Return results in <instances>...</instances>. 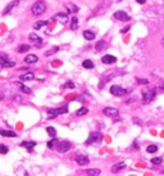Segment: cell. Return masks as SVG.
<instances>
[{
	"instance_id": "cell-1",
	"label": "cell",
	"mask_w": 164,
	"mask_h": 176,
	"mask_svg": "<svg viewBox=\"0 0 164 176\" xmlns=\"http://www.w3.org/2000/svg\"><path fill=\"white\" fill-rule=\"evenodd\" d=\"M45 11H46V3L44 0H37L31 8V12H32L33 16H41V14L45 13Z\"/></svg>"
},
{
	"instance_id": "cell-2",
	"label": "cell",
	"mask_w": 164,
	"mask_h": 176,
	"mask_svg": "<svg viewBox=\"0 0 164 176\" xmlns=\"http://www.w3.org/2000/svg\"><path fill=\"white\" fill-rule=\"evenodd\" d=\"M64 113H68V107L67 106H63V107H60V108L49 109L48 111V118L53 120V118H55L56 116H59V114H64Z\"/></svg>"
},
{
	"instance_id": "cell-3",
	"label": "cell",
	"mask_w": 164,
	"mask_h": 176,
	"mask_svg": "<svg viewBox=\"0 0 164 176\" xmlns=\"http://www.w3.org/2000/svg\"><path fill=\"white\" fill-rule=\"evenodd\" d=\"M102 140V134H100V132H91L89 136V139L86 140V143L85 144L86 145H91V144H97V143H100Z\"/></svg>"
},
{
	"instance_id": "cell-4",
	"label": "cell",
	"mask_w": 164,
	"mask_h": 176,
	"mask_svg": "<svg viewBox=\"0 0 164 176\" xmlns=\"http://www.w3.org/2000/svg\"><path fill=\"white\" fill-rule=\"evenodd\" d=\"M72 148V144L69 141H65V140H63V141H59L56 143V150L60 153H65L68 152L69 149Z\"/></svg>"
},
{
	"instance_id": "cell-5",
	"label": "cell",
	"mask_w": 164,
	"mask_h": 176,
	"mask_svg": "<svg viewBox=\"0 0 164 176\" xmlns=\"http://www.w3.org/2000/svg\"><path fill=\"white\" fill-rule=\"evenodd\" d=\"M156 89H154V90H145L142 91V100L145 102V103H150L151 100H153L154 98H155L156 95Z\"/></svg>"
},
{
	"instance_id": "cell-6",
	"label": "cell",
	"mask_w": 164,
	"mask_h": 176,
	"mask_svg": "<svg viewBox=\"0 0 164 176\" xmlns=\"http://www.w3.org/2000/svg\"><path fill=\"white\" fill-rule=\"evenodd\" d=\"M110 93H112V95H114V96H122V95H124L126 93H127V90L126 89H123L122 86H118V85H113V86H110Z\"/></svg>"
},
{
	"instance_id": "cell-7",
	"label": "cell",
	"mask_w": 164,
	"mask_h": 176,
	"mask_svg": "<svg viewBox=\"0 0 164 176\" xmlns=\"http://www.w3.org/2000/svg\"><path fill=\"white\" fill-rule=\"evenodd\" d=\"M0 66H1V67H5V68L14 67L15 62H13V60H9L5 54H0Z\"/></svg>"
},
{
	"instance_id": "cell-8",
	"label": "cell",
	"mask_w": 164,
	"mask_h": 176,
	"mask_svg": "<svg viewBox=\"0 0 164 176\" xmlns=\"http://www.w3.org/2000/svg\"><path fill=\"white\" fill-rule=\"evenodd\" d=\"M114 18L118 19V21H120V22H127V21H130V16H128V14L126 13L124 11H118V12H115V13H114Z\"/></svg>"
},
{
	"instance_id": "cell-9",
	"label": "cell",
	"mask_w": 164,
	"mask_h": 176,
	"mask_svg": "<svg viewBox=\"0 0 164 176\" xmlns=\"http://www.w3.org/2000/svg\"><path fill=\"white\" fill-rule=\"evenodd\" d=\"M54 21H59L62 25H65L68 22V13H56L55 16H53Z\"/></svg>"
},
{
	"instance_id": "cell-10",
	"label": "cell",
	"mask_w": 164,
	"mask_h": 176,
	"mask_svg": "<svg viewBox=\"0 0 164 176\" xmlns=\"http://www.w3.org/2000/svg\"><path fill=\"white\" fill-rule=\"evenodd\" d=\"M76 162L78 163L79 166H86V165H89L90 159L86 154H77L76 155Z\"/></svg>"
},
{
	"instance_id": "cell-11",
	"label": "cell",
	"mask_w": 164,
	"mask_h": 176,
	"mask_svg": "<svg viewBox=\"0 0 164 176\" xmlns=\"http://www.w3.org/2000/svg\"><path fill=\"white\" fill-rule=\"evenodd\" d=\"M102 113H104L105 116H108V117H114V116H117L119 112H118L117 108H113V107H106V108L102 109Z\"/></svg>"
},
{
	"instance_id": "cell-12",
	"label": "cell",
	"mask_w": 164,
	"mask_h": 176,
	"mask_svg": "<svg viewBox=\"0 0 164 176\" xmlns=\"http://www.w3.org/2000/svg\"><path fill=\"white\" fill-rule=\"evenodd\" d=\"M101 62L104 63V64H113V63L117 62V58H115L114 55L106 54V55H104V57L101 58Z\"/></svg>"
},
{
	"instance_id": "cell-13",
	"label": "cell",
	"mask_w": 164,
	"mask_h": 176,
	"mask_svg": "<svg viewBox=\"0 0 164 176\" xmlns=\"http://www.w3.org/2000/svg\"><path fill=\"white\" fill-rule=\"evenodd\" d=\"M28 37H30L31 41H33L36 45H37V46H41V45H42V39H41L37 34H35V32H31Z\"/></svg>"
},
{
	"instance_id": "cell-14",
	"label": "cell",
	"mask_w": 164,
	"mask_h": 176,
	"mask_svg": "<svg viewBox=\"0 0 164 176\" xmlns=\"http://www.w3.org/2000/svg\"><path fill=\"white\" fill-rule=\"evenodd\" d=\"M18 4H19V0H13V1H10V3L8 4L7 7H5L4 11H3V14H4V16H5V14H9L10 11H12L14 7H17Z\"/></svg>"
},
{
	"instance_id": "cell-15",
	"label": "cell",
	"mask_w": 164,
	"mask_h": 176,
	"mask_svg": "<svg viewBox=\"0 0 164 176\" xmlns=\"http://www.w3.org/2000/svg\"><path fill=\"white\" fill-rule=\"evenodd\" d=\"M106 48H108V43L105 41V40H99V41L96 43V45H95L96 52H102V50H105Z\"/></svg>"
},
{
	"instance_id": "cell-16",
	"label": "cell",
	"mask_w": 164,
	"mask_h": 176,
	"mask_svg": "<svg viewBox=\"0 0 164 176\" xmlns=\"http://www.w3.org/2000/svg\"><path fill=\"white\" fill-rule=\"evenodd\" d=\"M37 60H38V58H37V55H35V54H28V55H26V58H24V62L27 63V64L36 63Z\"/></svg>"
},
{
	"instance_id": "cell-17",
	"label": "cell",
	"mask_w": 164,
	"mask_h": 176,
	"mask_svg": "<svg viewBox=\"0 0 164 176\" xmlns=\"http://www.w3.org/2000/svg\"><path fill=\"white\" fill-rule=\"evenodd\" d=\"M0 135L5 137H17L18 134H15L14 131H9V130H0Z\"/></svg>"
},
{
	"instance_id": "cell-18",
	"label": "cell",
	"mask_w": 164,
	"mask_h": 176,
	"mask_svg": "<svg viewBox=\"0 0 164 176\" xmlns=\"http://www.w3.org/2000/svg\"><path fill=\"white\" fill-rule=\"evenodd\" d=\"M35 145H36L35 141H22V143H20V147L26 148V149L30 150V152L33 149V148H35Z\"/></svg>"
},
{
	"instance_id": "cell-19",
	"label": "cell",
	"mask_w": 164,
	"mask_h": 176,
	"mask_svg": "<svg viewBox=\"0 0 164 176\" xmlns=\"http://www.w3.org/2000/svg\"><path fill=\"white\" fill-rule=\"evenodd\" d=\"M17 85H18V88L20 89V91H22V93L28 94V95H30V94H32V90H31V89L28 88V86H26L24 84H22V82H17Z\"/></svg>"
},
{
	"instance_id": "cell-20",
	"label": "cell",
	"mask_w": 164,
	"mask_h": 176,
	"mask_svg": "<svg viewBox=\"0 0 164 176\" xmlns=\"http://www.w3.org/2000/svg\"><path fill=\"white\" fill-rule=\"evenodd\" d=\"M123 168H126V163L124 162H119V163H117V165H114L112 167V172H118V171H120V170H123Z\"/></svg>"
},
{
	"instance_id": "cell-21",
	"label": "cell",
	"mask_w": 164,
	"mask_h": 176,
	"mask_svg": "<svg viewBox=\"0 0 164 176\" xmlns=\"http://www.w3.org/2000/svg\"><path fill=\"white\" fill-rule=\"evenodd\" d=\"M85 173H86V175H90V176H97L101 173V171H100L99 168H90V170L85 171Z\"/></svg>"
},
{
	"instance_id": "cell-22",
	"label": "cell",
	"mask_w": 164,
	"mask_h": 176,
	"mask_svg": "<svg viewBox=\"0 0 164 176\" xmlns=\"http://www.w3.org/2000/svg\"><path fill=\"white\" fill-rule=\"evenodd\" d=\"M95 32H92V31H89V30H86V31H83V37L86 40H94L95 39Z\"/></svg>"
},
{
	"instance_id": "cell-23",
	"label": "cell",
	"mask_w": 164,
	"mask_h": 176,
	"mask_svg": "<svg viewBox=\"0 0 164 176\" xmlns=\"http://www.w3.org/2000/svg\"><path fill=\"white\" fill-rule=\"evenodd\" d=\"M35 77V73L33 72H26V73H22L20 75V80H32V78Z\"/></svg>"
},
{
	"instance_id": "cell-24",
	"label": "cell",
	"mask_w": 164,
	"mask_h": 176,
	"mask_svg": "<svg viewBox=\"0 0 164 176\" xmlns=\"http://www.w3.org/2000/svg\"><path fill=\"white\" fill-rule=\"evenodd\" d=\"M48 23H49V21H46V19H44V21H38V22H36V23L33 25V29L37 31V30H40L42 26H46Z\"/></svg>"
},
{
	"instance_id": "cell-25",
	"label": "cell",
	"mask_w": 164,
	"mask_h": 176,
	"mask_svg": "<svg viewBox=\"0 0 164 176\" xmlns=\"http://www.w3.org/2000/svg\"><path fill=\"white\" fill-rule=\"evenodd\" d=\"M82 67L87 68V70H92V68H94V63H92L90 59H86V60L82 62Z\"/></svg>"
},
{
	"instance_id": "cell-26",
	"label": "cell",
	"mask_w": 164,
	"mask_h": 176,
	"mask_svg": "<svg viewBox=\"0 0 164 176\" xmlns=\"http://www.w3.org/2000/svg\"><path fill=\"white\" fill-rule=\"evenodd\" d=\"M77 27H78V18H76V17H73V18L71 19V30H76Z\"/></svg>"
},
{
	"instance_id": "cell-27",
	"label": "cell",
	"mask_w": 164,
	"mask_h": 176,
	"mask_svg": "<svg viewBox=\"0 0 164 176\" xmlns=\"http://www.w3.org/2000/svg\"><path fill=\"white\" fill-rule=\"evenodd\" d=\"M46 132H48V134L50 135L51 137H55V136H56V130L54 129V127H51V126H48V127H46Z\"/></svg>"
},
{
	"instance_id": "cell-28",
	"label": "cell",
	"mask_w": 164,
	"mask_h": 176,
	"mask_svg": "<svg viewBox=\"0 0 164 176\" xmlns=\"http://www.w3.org/2000/svg\"><path fill=\"white\" fill-rule=\"evenodd\" d=\"M67 9H68V13L69 12H72V13H74V12H78V7L74 5V4H67Z\"/></svg>"
},
{
	"instance_id": "cell-29",
	"label": "cell",
	"mask_w": 164,
	"mask_h": 176,
	"mask_svg": "<svg viewBox=\"0 0 164 176\" xmlns=\"http://www.w3.org/2000/svg\"><path fill=\"white\" fill-rule=\"evenodd\" d=\"M30 45H27V44H22L19 48H18V53H26V52H28L30 50Z\"/></svg>"
},
{
	"instance_id": "cell-30",
	"label": "cell",
	"mask_w": 164,
	"mask_h": 176,
	"mask_svg": "<svg viewBox=\"0 0 164 176\" xmlns=\"http://www.w3.org/2000/svg\"><path fill=\"white\" fill-rule=\"evenodd\" d=\"M59 50V48L58 46H54V48H51L50 50H48V52H45V57H50V55H53V54H55L56 52Z\"/></svg>"
},
{
	"instance_id": "cell-31",
	"label": "cell",
	"mask_w": 164,
	"mask_h": 176,
	"mask_svg": "<svg viewBox=\"0 0 164 176\" xmlns=\"http://www.w3.org/2000/svg\"><path fill=\"white\" fill-rule=\"evenodd\" d=\"M156 150H158V145H155V144H150L146 148V152L147 153H155Z\"/></svg>"
},
{
	"instance_id": "cell-32",
	"label": "cell",
	"mask_w": 164,
	"mask_h": 176,
	"mask_svg": "<svg viewBox=\"0 0 164 176\" xmlns=\"http://www.w3.org/2000/svg\"><path fill=\"white\" fill-rule=\"evenodd\" d=\"M86 113H89V109L85 108V107H82V108L77 109V112H76L77 116H83V114H86Z\"/></svg>"
},
{
	"instance_id": "cell-33",
	"label": "cell",
	"mask_w": 164,
	"mask_h": 176,
	"mask_svg": "<svg viewBox=\"0 0 164 176\" xmlns=\"http://www.w3.org/2000/svg\"><path fill=\"white\" fill-rule=\"evenodd\" d=\"M8 150H9V148H8L7 145H5V144H0V153H1V154H7Z\"/></svg>"
},
{
	"instance_id": "cell-34",
	"label": "cell",
	"mask_w": 164,
	"mask_h": 176,
	"mask_svg": "<svg viewBox=\"0 0 164 176\" xmlns=\"http://www.w3.org/2000/svg\"><path fill=\"white\" fill-rule=\"evenodd\" d=\"M161 162H163V158L161 157H155L151 159V163H153V165H159V163H161Z\"/></svg>"
},
{
	"instance_id": "cell-35",
	"label": "cell",
	"mask_w": 164,
	"mask_h": 176,
	"mask_svg": "<svg viewBox=\"0 0 164 176\" xmlns=\"http://www.w3.org/2000/svg\"><path fill=\"white\" fill-rule=\"evenodd\" d=\"M64 88H65V89H74V88H76V85H74L72 81H68V82L64 84Z\"/></svg>"
},
{
	"instance_id": "cell-36",
	"label": "cell",
	"mask_w": 164,
	"mask_h": 176,
	"mask_svg": "<svg viewBox=\"0 0 164 176\" xmlns=\"http://www.w3.org/2000/svg\"><path fill=\"white\" fill-rule=\"evenodd\" d=\"M54 144H56V139H55V137H53V139H51L50 141L48 143V148H49V149H53Z\"/></svg>"
},
{
	"instance_id": "cell-37",
	"label": "cell",
	"mask_w": 164,
	"mask_h": 176,
	"mask_svg": "<svg viewBox=\"0 0 164 176\" xmlns=\"http://www.w3.org/2000/svg\"><path fill=\"white\" fill-rule=\"evenodd\" d=\"M137 84L138 85H146V84H149V80H146V78H137Z\"/></svg>"
},
{
	"instance_id": "cell-38",
	"label": "cell",
	"mask_w": 164,
	"mask_h": 176,
	"mask_svg": "<svg viewBox=\"0 0 164 176\" xmlns=\"http://www.w3.org/2000/svg\"><path fill=\"white\" fill-rule=\"evenodd\" d=\"M133 122H135L136 125H138V126L142 125V121H141V120H137V118H133Z\"/></svg>"
},
{
	"instance_id": "cell-39",
	"label": "cell",
	"mask_w": 164,
	"mask_h": 176,
	"mask_svg": "<svg viewBox=\"0 0 164 176\" xmlns=\"http://www.w3.org/2000/svg\"><path fill=\"white\" fill-rule=\"evenodd\" d=\"M128 31H130V26H128V27H124V29H123L120 32H122V34H127Z\"/></svg>"
},
{
	"instance_id": "cell-40",
	"label": "cell",
	"mask_w": 164,
	"mask_h": 176,
	"mask_svg": "<svg viewBox=\"0 0 164 176\" xmlns=\"http://www.w3.org/2000/svg\"><path fill=\"white\" fill-rule=\"evenodd\" d=\"M156 90H159V91H164V84H161L160 86H158V88H156Z\"/></svg>"
},
{
	"instance_id": "cell-41",
	"label": "cell",
	"mask_w": 164,
	"mask_h": 176,
	"mask_svg": "<svg viewBox=\"0 0 164 176\" xmlns=\"http://www.w3.org/2000/svg\"><path fill=\"white\" fill-rule=\"evenodd\" d=\"M133 148H135V149H140V145L137 144V141L133 143Z\"/></svg>"
},
{
	"instance_id": "cell-42",
	"label": "cell",
	"mask_w": 164,
	"mask_h": 176,
	"mask_svg": "<svg viewBox=\"0 0 164 176\" xmlns=\"http://www.w3.org/2000/svg\"><path fill=\"white\" fill-rule=\"evenodd\" d=\"M76 100H78V102H83V96H81V95H78L76 98Z\"/></svg>"
},
{
	"instance_id": "cell-43",
	"label": "cell",
	"mask_w": 164,
	"mask_h": 176,
	"mask_svg": "<svg viewBox=\"0 0 164 176\" xmlns=\"http://www.w3.org/2000/svg\"><path fill=\"white\" fill-rule=\"evenodd\" d=\"M138 4H145L146 3V0H136Z\"/></svg>"
},
{
	"instance_id": "cell-44",
	"label": "cell",
	"mask_w": 164,
	"mask_h": 176,
	"mask_svg": "<svg viewBox=\"0 0 164 176\" xmlns=\"http://www.w3.org/2000/svg\"><path fill=\"white\" fill-rule=\"evenodd\" d=\"M3 99H4V93H1V91H0V100H3Z\"/></svg>"
},
{
	"instance_id": "cell-45",
	"label": "cell",
	"mask_w": 164,
	"mask_h": 176,
	"mask_svg": "<svg viewBox=\"0 0 164 176\" xmlns=\"http://www.w3.org/2000/svg\"><path fill=\"white\" fill-rule=\"evenodd\" d=\"M160 44H161V45H163V46H164V37H163V39H161V41H160Z\"/></svg>"
},
{
	"instance_id": "cell-46",
	"label": "cell",
	"mask_w": 164,
	"mask_h": 176,
	"mask_svg": "<svg viewBox=\"0 0 164 176\" xmlns=\"http://www.w3.org/2000/svg\"><path fill=\"white\" fill-rule=\"evenodd\" d=\"M119 1H122V0H119Z\"/></svg>"
}]
</instances>
